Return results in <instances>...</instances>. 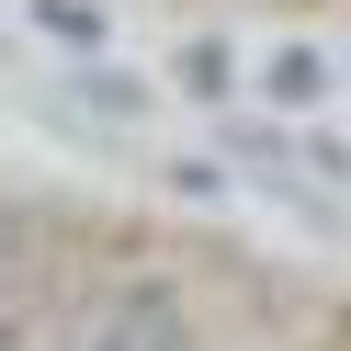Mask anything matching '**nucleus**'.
Here are the masks:
<instances>
[{"label": "nucleus", "instance_id": "obj_1", "mask_svg": "<svg viewBox=\"0 0 351 351\" xmlns=\"http://www.w3.org/2000/svg\"><path fill=\"white\" fill-rule=\"evenodd\" d=\"M69 351H204L182 272H114V283H91V306L69 317Z\"/></svg>", "mask_w": 351, "mask_h": 351}, {"label": "nucleus", "instance_id": "obj_2", "mask_svg": "<svg viewBox=\"0 0 351 351\" xmlns=\"http://www.w3.org/2000/svg\"><path fill=\"white\" fill-rule=\"evenodd\" d=\"M328 80H340L328 46H272V57H261V102H272V114H317Z\"/></svg>", "mask_w": 351, "mask_h": 351}, {"label": "nucleus", "instance_id": "obj_3", "mask_svg": "<svg viewBox=\"0 0 351 351\" xmlns=\"http://www.w3.org/2000/svg\"><path fill=\"white\" fill-rule=\"evenodd\" d=\"M69 102H91L102 125H136V114H159V91H147L136 69H114V57H69Z\"/></svg>", "mask_w": 351, "mask_h": 351}, {"label": "nucleus", "instance_id": "obj_4", "mask_svg": "<svg viewBox=\"0 0 351 351\" xmlns=\"http://www.w3.org/2000/svg\"><path fill=\"white\" fill-rule=\"evenodd\" d=\"M23 23L46 34L57 57H102L114 46V12H102V0H23Z\"/></svg>", "mask_w": 351, "mask_h": 351}, {"label": "nucleus", "instance_id": "obj_5", "mask_svg": "<svg viewBox=\"0 0 351 351\" xmlns=\"http://www.w3.org/2000/svg\"><path fill=\"white\" fill-rule=\"evenodd\" d=\"M170 80H182L193 102H215V114H227V91H238V69H227V46H215V34H193V46L170 57Z\"/></svg>", "mask_w": 351, "mask_h": 351}, {"label": "nucleus", "instance_id": "obj_6", "mask_svg": "<svg viewBox=\"0 0 351 351\" xmlns=\"http://www.w3.org/2000/svg\"><path fill=\"white\" fill-rule=\"evenodd\" d=\"M170 193H193V204H227L238 182H227V170H215V159H170Z\"/></svg>", "mask_w": 351, "mask_h": 351}]
</instances>
